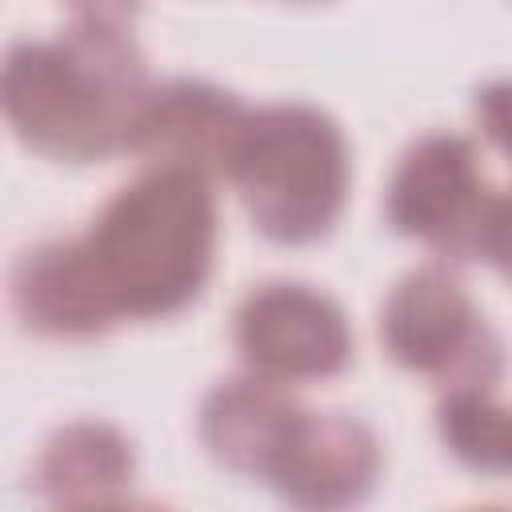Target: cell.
<instances>
[{"label": "cell", "mask_w": 512, "mask_h": 512, "mask_svg": "<svg viewBox=\"0 0 512 512\" xmlns=\"http://www.w3.org/2000/svg\"><path fill=\"white\" fill-rule=\"evenodd\" d=\"M148 92V64L128 24L76 16L52 40H16L0 80L16 140L60 164L128 152Z\"/></svg>", "instance_id": "cell-1"}, {"label": "cell", "mask_w": 512, "mask_h": 512, "mask_svg": "<svg viewBox=\"0 0 512 512\" xmlns=\"http://www.w3.org/2000/svg\"><path fill=\"white\" fill-rule=\"evenodd\" d=\"M212 180L144 168L120 184L84 232V248L120 320H168L200 300L216 260Z\"/></svg>", "instance_id": "cell-2"}, {"label": "cell", "mask_w": 512, "mask_h": 512, "mask_svg": "<svg viewBox=\"0 0 512 512\" xmlns=\"http://www.w3.org/2000/svg\"><path fill=\"white\" fill-rule=\"evenodd\" d=\"M228 180L264 240L316 244L336 228L348 200V140L316 104H264L248 116Z\"/></svg>", "instance_id": "cell-3"}, {"label": "cell", "mask_w": 512, "mask_h": 512, "mask_svg": "<svg viewBox=\"0 0 512 512\" xmlns=\"http://www.w3.org/2000/svg\"><path fill=\"white\" fill-rule=\"evenodd\" d=\"M380 344L412 376L452 388H496L504 376V344L460 284L436 260L404 272L380 304Z\"/></svg>", "instance_id": "cell-4"}, {"label": "cell", "mask_w": 512, "mask_h": 512, "mask_svg": "<svg viewBox=\"0 0 512 512\" xmlns=\"http://www.w3.org/2000/svg\"><path fill=\"white\" fill-rule=\"evenodd\" d=\"M492 196L496 192L468 136L424 132L400 152L388 176L384 216L392 232L420 240L444 264H464L476 260V240Z\"/></svg>", "instance_id": "cell-5"}, {"label": "cell", "mask_w": 512, "mask_h": 512, "mask_svg": "<svg viewBox=\"0 0 512 512\" xmlns=\"http://www.w3.org/2000/svg\"><path fill=\"white\" fill-rule=\"evenodd\" d=\"M232 344L248 372L284 388L332 380L352 364L344 308L300 280H264L232 312Z\"/></svg>", "instance_id": "cell-6"}, {"label": "cell", "mask_w": 512, "mask_h": 512, "mask_svg": "<svg viewBox=\"0 0 512 512\" xmlns=\"http://www.w3.org/2000/svg\"><path fill=\"white\" fill-rule=\"evenodd\" d=\"M248 116L252 108L236 92L212 80L176 76L152 84L136 116L128 152L144 168H180L208 180L228 176Z\"/></svg>", "instance_id": "cell-7"}, {"label": "cell", "mask_w": 512, "mask_h": 512, "mask_svg": "<svg viewBox=\"0 0 512 512\" xmlns=\"http://www.w3.org/2000/svg\"><path fill=\"white\" fill-rule=\"evenodd\" d=\"M384 468L380 436L348 412L300 408L264 484L296 508H352L372 496Z\"/></svg>", "instance_id": "cell-8"}, {"label": "cell", "mask_w": 512, "mask_h": 512, "mask_svg": "<svg viewBox=\"0 0 512 512\" xmlns=\"http://www.w3.org/2000/svg\"><path fill=\"white\" fill-rule=\"evenodd\" d=\"M8 304L28 332L48 340H96L120 320L84 236L24 248L8 272Z\"/></svg>", "instance_id": "cell-9"}, {"label": "cell", "mask_w": 512, "mask_h": 512, "mask_svg": "<svg viewBox=\"0 0 512 512\" xmlns=\"http://www.w3.org/2000/svg\"><path fill=\"white\" fill-rule=\"evenodd\" d=\"M296 416L300 404L288 396L284 384L244 372L208 388V396L200 400L196 436L224 472L244 480H264Z\"/></svg>", "instance_id": "cell-10"}, {"label": "cell", "mask_w": 512, "mask_h": 512, "mask_svg": "<svg viewBox=\"0 0 512 512\" xmlns=\"http://www.w3.org/2000/svg\"><path fill=\"white\" fill-rule=\"evenodd\" d=\"M136 484L132 440L108 420H68L60 424L36 464L32 488L56 508H108L124 504Z\"/></svg>", "instance_id": "cell-11"}, {"label": "cell", "mask_w": 512, "mask_h": 512, "mask_svg": "<svg viewBox=\"0 0 512 512\" xmlns=\"http://www.w3.org/2000/svg\"><path fill=\"white\" fill-rule=\"evenodd\" d=\"M436 436L464 468L480 476H512V408H504L492 388L440 392Z\"/></svg>", "instance_id": "cell-12"}, {"label": "cell", "mask_w": 512, "mask_h": 512, "mask_svg": "<svg viewBox=\"0 0 512 512\" xmlns=\"http://www.w3.org/2000/svg\"><path fill=\"white\" fill-rule=\"evenodd\" d=\"M472 112H476L484 140L496 152H504L512 164V80H488L484 88H476Z\"/></svg>", "instance_id": "cell-13"}, {"label": "cell", "mask_w": 512, "mask_h": 512, "mask_svg": "<svg viewBox=\"0 0 512 512\" xmlns=\"http://www.w3.org/2000/svg\"><path fill=\"white\" fill-rule=\"evenodd\" d=\"M476 260L492 264L504 280H512V192L492 196V204L484 212V224H480Z\"/></svg>", "instance_id": "cell-14"}, {"label": "cell", "mask_w": 512, "mask_h": 512, "mask_svg": "<svg viewBox=\"0 0 512 512\" xmlns=\"http://www.w3.org/2000/svg\"><path fill=\"white\" fill-rule=\"evenodd\" d=\"M76 20H104V24H128L140 12V0H68Z\"/></svg>", "instance_id": "cell-15"}, {"label": "cell", "mask_w": 512, "mask_h": 512, "mask_svg": "<svg viewBox=\"0 0 512 512\" xmlns=\"http://www.w3.org/2000/svg\"><path fill=\"white\" fill-rule=\"evenodd\" d=\"M296 4H312V0H296Z\"/></svg>", "instance_id": "cell-16"}]
</instances>
